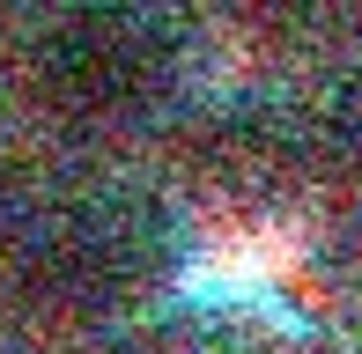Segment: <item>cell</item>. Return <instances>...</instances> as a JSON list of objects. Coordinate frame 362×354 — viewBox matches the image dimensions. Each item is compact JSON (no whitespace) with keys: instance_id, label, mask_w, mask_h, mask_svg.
Masks as SVG:
<instances>
[{"instance_id":"obj_1","label":"cell","mask_w":362,"mask_h":354,"mask_svg":"<svg viewBox=\"0 0 362 354\" xmlns=\"http://www.w3.org/2000/svg\"><path fill=\"white\" fill-rule=\"evenodd\" d=\"M170 259V214L141 192H111V200L67 207L30 236L15 288L37 317L52 325H96V317L126 310Z\"/></svg>"},{"instance_id":"obj_2","label":"cell","mask_w":362,"mask_h":354,"mask_svg":"<svg viewBox=\"0 0 362 354\" xmlns=\"http://www.w3.org/2000/svg\"><path fill=\"white\" fill-rule=\"evenodd\" d=\"M177 67V44L141 8H81L59 15L30 52V89L67 126H111L163 96Z\"/></svg>"},{"instance_id":"obj_3","label":"cell","mask_w":362,"mask_h":354,"mask_svg":"<svg viewBox=\"0 0 362 354\" xmlns=\"http://www.w3.org/2000/svg\"><path fill=\"white\" fill-rule=\"evenodd\" d=\"M177 163H185L192 192L229 207V214H267L274 200H288L296 177H310L303 170V133H296L281 111H259V104L207 111L177 140Z\"/></svg>"},{"instance_id":"obj_4","label":"cell","mask_w":362,"mask_h":354,"mask_svg":"<svg viewBox=\"0 0 362 354\" xmlns=\"http://www.w3.org/2000/svg\"><path fill=\"white\" fill-rule=\"evenodd\" d=\"M296 133H303V170H310V177L362 192V82L325 89L318 104L303 111Z\"/></svg>"}]
</instances>
